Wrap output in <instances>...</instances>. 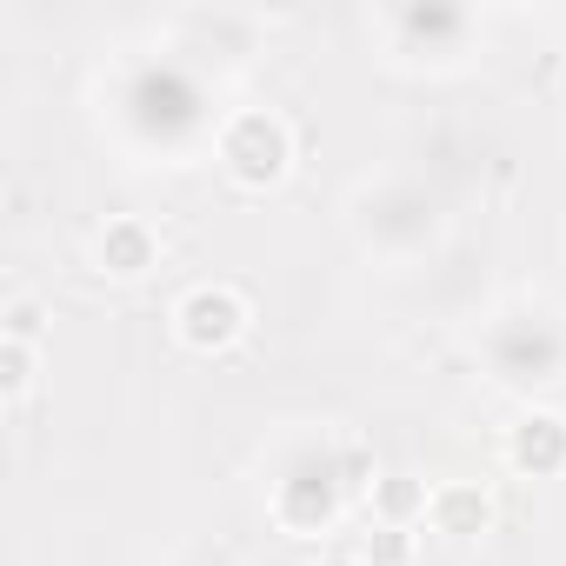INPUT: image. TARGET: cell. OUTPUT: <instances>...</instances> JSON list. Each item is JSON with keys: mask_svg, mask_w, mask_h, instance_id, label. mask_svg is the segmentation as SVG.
Here are the masks:
<instances>
[{"mask_svg": "<svg viewBox=\"0 0 566 566\" xmlns=\"http://www.w3.org/2000/svg\"><path fill=\"white\" fill-rule=\"evenodd\" d=\"M34 380H41L34 340H8V334H0V394H8V407H21L34 394Z\"/></svg>", "mask_w": 566, "mask_h": 566, "instance_id": "cell-9", "label": "cell"}, {"mask_svg": "<svg viewBox=\"0 0 566 566\" xmlns=\"http://www.w3.org/2000/svg\"><path fill=\"white\" fill-rule=\"evenodd\" d=\"M367 500H374V520H400V526H413V513H427V486L413 473H380Z\"/></svg>", "mask_w": 566, "mask_h": 566, "instance_id": "cell-7", "label": "cell"}, {"mask_svg": "<svg viewBox=\"0 0 566 566\" xmlns=\"http://www.w3.org/2000/svg\"><path fill=\"white\" fill-rule=\"evenodd\" d=\"M94 260H101V273H114V280H140V273H154V266H160V233H154L147 220L120 213V220H107V227H101Z\"/></svg>", "mask_w": 566, "mask_h": 566, "instance_id": "cell-5", "label": "cell"}, {"mask_svg": "<svg viewBox=\"0 0 566 566\" xmlns=\"http://www.w3.org/2000/svg\"><path fill=\"white\" fill-rule=\"evenodd\" d=\"M360 559L367 566H413L420 559V533L400 526V520H374L367 539H360Z\"/></svg>", "mask_w": 566, "mask_h": 566, "instance_id": "cell-8", "label": "cell"}, {"mask_svg": "<svg viewBox=\"0 0 566 566\" xmlns=\"http://www.w3.org/2000/svg\"><path fill=\"white\" fill-rule=\"evenodd\" d=\"M340 480H334V467L321 460H307V467H294L287 480L273 486V526L280 533H294V539H314V533H327L334 520H340Z\"/></svg>", "mask_w": 566, "mask_h": 566, "instance_id": "cell-3", "label": "cell"}, {"mask_svg": "<svg viewBox=\"0 0 566 566\" xmlns=\"http://www.w3.org/2000/svg\"><path fill=\"white\" fill-rule=\"evenodd\" d=\"M327 467H334L340 493H374V480H380V467H374V453H367L360 440H340V453H334Z\"/></svg>", "mask_w": 566, "mask_h": 566, "instance_id": "cell-10", "label": "cell"}, {"mask_svg": "<svg viewBox=\"0 0 566 566\" xmlns=\"http://www.w3.org/2000/svg\"><path fill=\"white\" fill-rule=\"evenodd\" d=\"M220 167L247 187V193H266L287 180L294 167V127L266 114V107H240L227 127H220Z\"/></svg>", "mask_w": 566, "mask_h": 566, "instance_id": "cell-1", "label": "cell"}, {"mask_svg": "<svg viewBox=\"0 0 566 566\" xmlns=\"http://www.w3.org/2000/svg\"><path fill=\"white\" fill-rule=\"evenodd\" d=\"M427 520H433V533H447V539H480V533L493 526V493H486L480 480H447V486L427 493Z\"/></svg>", "mask_w": 566, "mask_h": 566, "instance_id": "cell-6", "label": "cell"}, {"mask_svg": "<svg viewBox=\"0 0 566 566\" xmlns=\"http://www.w3.org/2000/svg\"><path fill=\"white\" fill-rule=\"evenodd\" d=\"M506 460H513L520 473H533V480L566 473V413H553V407L520 413L513 433H506Z\"/></svg>", "mask_w": 566, "mask_h": 566, "instance_id": "cell-4", "label": "cell"}, {"mask_svg": "<svg viewBox=\"0 0 566 566\" xmlns=\"http://www.w3.org/2000/svg\"><path fill=\"white\" fill-rule=\"evenodd\" d=\"M247 321H253V307H247L240 287H227V280H200V287H187L180 307H174V334L193 354H227L247 334Z\"/></svg>", "mask_w": 566, "mask_h": 566, "instance_id": "cell-2", "label": "cell"}, {"mask_svg": "<svg viewBox=\"0 0 566 566\" xmlns=\"http://www.w3.org/2000/svg\"><path fill=\"white\" fill-rule=\"evenodd\" d=\"M41 327H48V314L34 301H8V340H41Z\"/></svg>", "mask_w": 566, "mask_h": 566, "instance_id": "cell-12", "label": "cell"}, {"mask_svg": "<svg viewBox=\"0 0 566 566\" xmlns=\"http://www.w3.org/2000/svg\"><path fill=\"white\" fill-rule=\"evenodd\" d=\"M400 28L407 34H460V14H447V8H407Z\"/></svg>", "mask_w": 566, "mask_h": 566, "instance_id": "cell-11", "label": "cell"}, {"mask_svg": "<svg viewBox=\"0 0 566 566\" xmlns=\"http://www.w3.org/2000/svg\"><path fill=\"white\" fill-rule=\"evenodd\" d=\"M327 566H367V559H347V553H340V559H327Z\"/></svg>", "mask_w": 566, "mask_h": 566, "instance_id": "cell-13", "label": "cell"}]
</instances>
